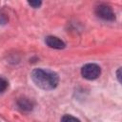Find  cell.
<instances>
[{
  "label": "cell",
  "mask_w": 122,
  "mask_h": 122,
  "mask_svg": "<svg viewBox=\"0 0 122 122\" xmlns=\"http://www.w3.org/2000/svg\"><path fill=\"white\" fill-rule=\"evenodd\" d=\"M45 43L47 44L48 47L51 48V49H55V50H62L66 47V44L59 39L56 36H52V35H49L45 38Z\"/></svg>",
  "instance_id": "277c9868"
},
{
  "label": "cell",
  "mask_w": 122,
  "mask_h": 122,
  "mask_svg": "<svg viewBox=\"0 0 122 122\" xmlns=\"http://www.w3.org/2000/svg\"><path fill=\"white\" fill-rule=\"evenodd\" d=\"M60 122H80V120L78 118H76L75 116H72L71 114H65L62 116Z\"/></svg>",
  "instance_id": "8992f818"
},
{
  "label": "cell",
  "mask_w": 122,
  "mask_h": 122,
  "mask_svg": "<svg viewBox=\"0 0 122 122\" xmlns=\"http://www.w3.org/2000/svg\"><path fill=\"white\" fill-rule=\"evenodd\" d=\"M95 14L106 21H113L115 19V14L112 9L107 4H99L95 8Z\"/></svg>",
  "instance_id": "3957f363"
},
{
  "label": "cell",
  "mask_w": 122,
  "mask_h": 122,
  "mask_svg": "<svg viewBox=\"0 0 122 122\" xmlns=\"http://www.w3.org/2000/svg\"><path fill=\"white\" fill-rule=\"evenodd\" d=\"M17 106L20 110L25 111V112H30L33 109L34 107V103L32 100H30V98H26V97H22L20 99H18L17 101Z\"/></svg>",
  "instance_id": "5b68a950"
},
{
  "label": "cell",
  "mask_w": 122,
  "mask_h": 122,
  "mask_svg": "<svg viewBox=\"0 0 122 122\" xmlns=\"http://www.w3.org/2000/svg\"><path fill=\"white\" fill-rule=\"evenodd\" d=\"M30 78L38 88L46 91L55 89L59 82V76L55 71L42 68L34 69L30 73Z\"/></svg>",
  "instance_id": "6da1fadb"
},
{
  "label": "cell",
  "mask_w": 122,
  "mask_h": 122,
  "mask_svg": "<svg viewBox=\"0 0 122 122\" xmlns=\"http://www.w3.org/2000/svg\"><path fill=\"white\" fill-rule=\"evenodd\" d=\"M81 74L85 79L88 80H94L98 78L101 74V68L94 63H89L82 67Z\"/></svg>",
  "instance_id": "7a4b0ae2"
},
{
  "label": "cell",
  "mask_w": 122,
  "mask_h": 122,
  "mask_svg": "<svg viewBox=\"0 0 122 122\" xmlns=\"http://www.w3.org/2000/svg\"><path fill=\"white\" fill-rule=\"evenodd\" d=\"M8 86H9V83H8V81H7L5 78H3V77H0V93L4 92L7 90Z\"/></svg>",
  "instance_id": "52a82bcc"
},
{
  "label": "cell",
  "mask_w": 122,
  "mask_h": 122,
  "mask_svg": "<svg viewBox=\"0 0 122 122\" xmlns=\"http://www.w3.org/2000/svg\"><path fill=\"white\" fill-rule=\"evenodd\" d=\"M28 4L30 7H32L33 9H37V8H39L42 5V2L39 1V0H36V1H28Z\"/></svg>",
  "instance_id": "ba28073f"
},
{
  "label": "cell",
  "mask_w": 122,
  "mask_h": 122,
  "mask_svg": "<svg viewBox=\"0 0 122 122\" xmlns=\"http://www.w3.org/2000/svg\"><path fill=\"white\" fill-rule=\"evenodd\" d=\"M120 71H121V68H119V69L117 70V71H116V75H117L116 77H117L119 83H121V75H120Z\"/></svg>",
  "instance_id": "9c48e42d"
}]
</instances>
